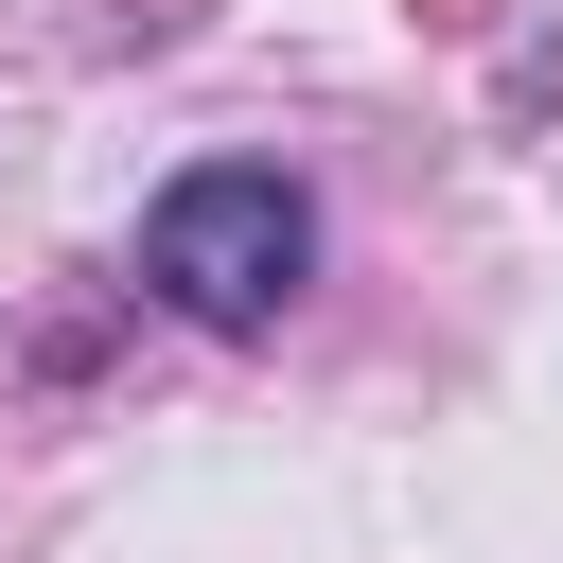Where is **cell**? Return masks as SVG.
<instances>
[{
  "label": "cell",
  "mask_w": 563,
  "mask_h": 563,
  "mask_svg": "<svg viewBox=\"0 0 563 563\" xmlns=\"http://www.w3.org/2000/svg\"><path fill=\"white\" fill-rule=\"evenodd\" d=\"M299 282H317V194H299L282 158H194V176H158V211H141V299H158V317H194V334H282Z\"/></svg>",
  "instance_id": "1"
}]
</instances>
